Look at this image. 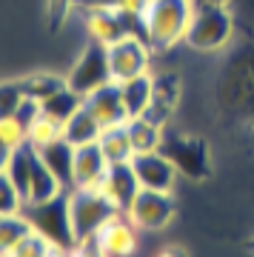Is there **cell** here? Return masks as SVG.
Instances as JSON below:
<instances>
[{
  "label": "cell",
  "mask_w": 254,
  "mask_h": 257,
  "mask_svg": "<svg viewBox=\"0 0 254 257\" xmlns=\"http://www.w3.org/2000/svg\"><path fill=\"white\" fill-rule=\"evenodd\" d=\"M231 32H234V18L228 6L197 0L183 43H189L194 52H217L231 40Z\"/></svg>",
  "instance_id": "3"
},
{
  "label": "cell",
  "mask_w": 254,
  "mask_h": 257,
  "mask_svg": "<svg viewBox=\"0 0 254 257\" xmlns=\"http://www.w3.org/2000/svg\"><path fill=\"white\" fill-rule=\"evenodd\" d=\"M140 189L143 186L137 180V172H135V166H132V160L129 163H111L106 177H103V183H100V192L106 194L114 203V209L123 211V214H129L135 197L140 194Z\"/></svg>",
  "instance_id": "10"
},
{
  "label": "cell",
  "mask_w": 254,
  "mask_h": 257,
  "mask_svg": "<svg viewBox=\"0 0 254 257\" xmlns=\"http://www.w3.org/2000/svg\"><path fill=\"white\" fill-rule=\"evenodd\" d=\"M12 152H15V149H12L9 143H3V140H0V172H6V166H9Z\"/></svg>",
  "instance_id": "34"
},
{
  "label": "cell",
  "mask_w": 254,
  "mask_h": 257,
  "mask_svg": "<svg viewBox=\"0 0 254 257\" xmlns=\"http://www.w3.org/2000/svg\"><path fill=\"white\" fill-rule=\"evenodd\" d=\"M52 257H74V251H63V248H55Z\"/></svg>",
  "instance_id": "36"
},
{
  "label": "cell",
  "mask_w": 254,
  "mask_h": 257,
  "mask_svg": "<svg viewBox=\"0 0 254 257\" xmlns=\"http://www.w3.org/2000/svg\"><path fill=\"white\" fill-rule=\"evenodd\" d=\"M74 257H106V254H103L94 243H83V246L74 248Z\"/></svg>",
  "instance_id": "33"
},
{
  "label": "cell",
  "mask_w": 254,
  "mask_h": 257,
  "mask_svg": "<svg viewBox=\"0 0 254 257\" xmlns=\"http://www.w3.org/2000/svg\"><path fill=\"white\" fill-rule=\"evenodd\" d=\"M177 97H180V80L174 74H157L155 77V97H152V106L143 117H149L157 126H166V120L172 117L174 106H177Z\"/></svg>",
  "instance_id": "15"
},
{
  "label": "cell",
  "mask_w": 254,
  "mask_h": 257,
  "mask_svg": "<svg viewBox=\"0 0 254 257\" xmlns=\"http://www.w3.org/2000/svg\"><path fill=\"white\" fill-rule=\"evenodd\" d=\"M26 92L20 80H3L0 83V117H15V111L23 106Z\"/></svg>",
  "instance_id": "26"
},
{
  "label": "cell",
  "mask_w": 254,
  "mask_h": 257,
  "mask_svg": "<svg viewBox=\"0 0 254 257\" xmlns=\"http://www.w3.org/2000/svg\"><path fill=\"white\" fill-rule=\"evenodd\" d=\"M155 257H189V254H186L180 246H166L163 251H157Z\"/></svg>",
  "instance_id": "35"
},
{
  "label": "cell",
  "mask_w": 254,
  "mask_h": 257,
  "mask_svg": "<svg viewBox=\"0 0 254 257\" xmlns=\"http://www.w3.org/2000/svg\"><path fill=\"white\" fill-rule=\"evenodd\" d=\"M69 214H72L77 243L83 246L97 237V231L117 214V209L100 189H72L69 192Z\"/></svg>",
  "instance_id": "4"
},
{
  "label": "cell",
  "mask_w": 254,
  "mask_h": 257,
  "mask_svg": "<svg viewBox=\"0 0 254 257\" xmlns=\"http://www.w3.org/2000/svg\"><path fill=\"white\" fill-rule=\"evenodd\" d=\"M149 63H152V49L143 37L132 35L109 46V69L114 83H126L132 77L149 74Z\"/></svg>",
  "instance_id": "7"
},
{
  "label": "cell",
  "mask_w": 254,
  "mask_h": 257,
  "mask_svg": "<svg viewBox=\"0 0 254 257\" xmlns=\"http://www.w3.org/2000/svg\"><path fill=\"white\" fill-rule=\"evenodd\" d=\"M20 214L29 220L32 231L46 237L55 248L74 251L80 246L77 234H74V226H72V214H69V192H60L57 197L43 200V203H23Z\"/></svg>",
  "instance_id": "2"
},
{
  "label": "cell",
  "mask_w": 254,
  "mask_h": 257,
  "mask_svg": "<svg viewBox=\"0 0 254 257\" xmlns=\"http://www.w3.org/2000/svg\"><path fill=\"white\" fill-rule=\"evenodd\" d=\"M174 214H177V206H174L172 192H155V189H140L129 209V217L135 220L137 229L149 231L166 229L174 220Z\"/></svg>",
  "instance_id": "8"
},
{
  "label": "cell",
  "mask_w": 254,
  "mask_h": 257,
  "mask_svg": "<svg viewBox=\"0 0 254 257\" xmlns=\"http://www.w3.org/2000/svg\"><path fill=\"white\" fill-rule=\"evenodd\" d=\"M63 128L66 126L60 120L49 117V114H40V117L35 120V126L29 128V143L35 149H40V146H46V143H52V140L63 138Z\"/></svg>",
  "instance_id": "25"
},
{
  "label": "cell",
  "mask_w": 254,
  "mask_h": 257,
  "mask_svg": "<svg viewBox=\"0 0 254 257\" xmlns=\"http://www.w3.org/2000/svg\"><path fill=\"white\" fill-rule=\"evenodd\" d=\"M66 83L74 92H80L83 97H89L91 92L103 89L106 83H111V69H109V49L100 43H89L80 52V57L74 60L72 72L66 74Z\"/></svg>",
  "instance_id": "6"
},
{
  "label": "cell",
  "mask_w": 254,
  "mask_h": 257,
  "mask_svg": "<svg viewBox=\"0 0 254 257\" xmlns=\"http://www.w3.org/2000/svg\"><path fill=\"white\" fill-rule=\"evenodd\" d=\"M135 229H137L135 220H132L129 214H123V211H117V214L97 231V237L91 240V243H94L106 257H129L137 246Z\"/></svg>",
  "instance_id": "11"
},
{
  "label": "cell",
  "mask_w": 254,
  "mask_h": 257,
  "mask_svg": "<svg viewBox=\"0 0 254 257\" xmlns=\"http://www.w3.org/2000/svg\"><path fill=\"white\" fill-rule=\"evenodd\" d=\"M120 94H123L129 117H143L149 111V106H152V97H155V77L152 74H140V77L120 83Z\"/></svg>",
  "instance_id": "16"
},
{
  "label": "cell",
  "mask_w": 254,
  "mask_h": 257,
  "mask_svg": "<svg viewBox=\"0 0 254 257\" xmlns=\"http://www.w3.org/2000/svg\"><path fill=\"white\" fill-rule=\"evenodd\" d=\"M106 172H109V160L100 143L74 146V189H100Z\"/></svg>",
  "instance_id": "12"
},
{
  "label": "cell",
  "mask_w": 254,
  "mask_h": 257,
  "mask_svg": "<svg viewBox=\"0 0 254 257\" xmlns=\"http://www.w3.org/2000/svg\"><path fill=\"white\" fill-rule=\"evenodd\" d=\"M132 166L137 172V180L143 189H155V192H172L177 183V166L163 155V152H146V155H135Z\"/></svg>",
  "instance_id": "9"
},
{
  "label": "cell",
  "mask_w": 254,
  "mask_h": 257,
  "mask_svg": "<svg viewBox=\"0 0 254 257\" xmlns=\"http://www.w3.org/2000/svg\"><path fill=\"white\" fill-rule=\"evenodd\" d=\"M197 0H149L143 12L146 43L152 52H166L186 37Z\"/></svg>",
  "instance_id": "1"
},
{
  "label": "cell",
  "mask_w": 254,
  "mask_h": 257,
  "mask_svg": "<svg viewBox=\"0 0 254 257\" xmlns=\"http://www.w3.org/2000/svg\"><path fill=\"white\" fill-rule=\"evenodd\" d=\"M0 140L9 143L12 149H18L20 143H26V128L20 126L15 117H0Z\"/></svg>",
  "instance_id": "29"
},
{
  "label": "cell",
  "mask_w": 254,
  "mask_h": 257,
  "mask_svg": "<svg viewBox=\"0 0 254 257\" xmlns=\"http://www.w3.org/2000/svg\"><path fill=\"white\" fill-rule=\"evenodd\" d=\"M40 114H43V106H40L37 100H32V97H26V100H23V106L15 111V120L26 128V138H29V128L35 126V120L40 117Z\"/></svg>",
  "instance_id": "30"
},
{
  "label": "cell",
  "mask_w": 254,
  "mask_h": 257,
  "mask_svg": "<svg viewBox=\"0 0 254 257\" xmlns=\"http://www.w3.org/2000/svg\"><path fill=\"white\" fill-rule=\"evenodd\" d=\"M203 3H220V6H228L231 0H203Z\"/></svg>",
  "instance_id": "37"
},
{
  "label": "cell",
  "mask_w": 254,
  "mask_h": 257,
  "mask_svg": "<svg viewBox=\"0 0 254 257\" xmlns=\"http://www.w3.org/2000/svg\"><path fill=\"white\" fill-rule=\"evenodd\" d=\"M126 128H129V138H132L135 155L160 152V143H163V126L152 123L149 117H129Z\"/></svg>",
  "instance_id": "18"
},
{
  "label": "cell",
  "mask_w": 254,
  "mask_h": 257,
  "mask_svg": "<svg viewBox=\"0 0 254 257\" xmlns=\"http://www.w3.org/2000/svg\"><path fill=\"white\" fill-rule=\"evenodd\" d=\"M20 86H23L26 97L43 103L46 97H52V94L60 92L63 86H69V83H66V77H57V74H32V77H23Z\"/></svg>",
  "instance_id": "24"
},
{
  "label": "cell",
  "mask_w": 254,
  "mask_h": 257,
  "mask_svg": "<svg viewBox=\"0 0 254 257\" xmlns=\"http://www.w3.org/2000/svg\"><path fill=\"white\" fill-rule=\"evenodd\" d=\"M100 149H103V155L106 160L111 163H129L132 157H135V149H132V138H129V128L126 123L123 126H109L103 128V135H100Z\"/></svg>",
  "instance_id": "20"
},
{
  "label": "cell",
  "mask_w": 254,
  "mask_h": 257,
  "mask_svg": "<svg viewBox=\"0 0 254 257\" xmlns=\"http://www.w3.org/2000/svg\"><path fill=\"white\" fill-rule=\"evenodd\" d=\"M23 194L18 192V186L12 183V177L6 172H0V217L6 214H20L23 211Z\"/></svg>",
  "instance_id": "27"
},
{
  "label": "cell",
  "mask_w": 254,
  "mask_h": 257,
  "mask_svg": "<svg viewBox=\"0 0 254 257\" xmlns=\"http://www.w3.org/2000/svg\"><path fill=\"white\" fill-rule=\"evenodd\" d=\"M86 109L94 114V117L103 123V128L109 126H123L129 120V111H126V103H123V94H120V83H106L103 89L91 92L86 97Z\"/></svg>",
  "instance_id": "13"
},
{
  "label": "cell",
  "mask_w": 254,
  "mask_h": 257,
  "mask_svg": "<svg viewBox=\"0 0 254 257\" xmlns=\"http://www.w3.org/2000/svg\"><path fill=\"white\" fill-rule=\"evenodd\" d=\"M74 9H123V0H74Z\"/></svg>",
  "instance_id": "31"
},
{
  "label": "cell",
  "mask_w": 254,
  "mask_h": 257,
  "mask_svg": "<svg viewBox=\"0 0 254 257\" xmlns=\"http://www.w3.org/2000/svg\"><path fill=\"white\" fill-rule=\"evenodd\" d=\"M52 251H55V246L49 240L40 237L37 231H29L26 237L15 246V251L9 257H52Z\"/></svg>",
  "instance_id": "28"
},
{
  "label": "cell",
  "mask_w": 254,
  "mask_h": 257,
  "mask_svg": "<svg viewBox=\"0 0 254 257\" xmlns=\"http://www.w3.org/2000/svg\"><path fill=\"white\" fill-rule=\"evenodd\" d=\"M60 192H66L60 180L52 175V169L40 160V155L35 157V169H32V186H29V197L26 203H43V200H52L57 197Z\"/></svg>",
  "instance_id": "22"
},
{
  "label": "cell",
  "mask_w": 254,
  "mask_h": 257,
  "mask_svg": "<svg viewBox=\"0 0 254 257\" xmlns=\"http://www.w3.org/2000/svg\"><path fill=\"white\" fill-rule=\"evenodd\" d=\"M37 155L52 169V175L60 180V186H63L66 192H72L74 189V146L72 143L66 138H57V140L37 149Z\"/></svg>",
  "instance_id": "14"
},
{
  "label": "cell",
  "mask_w": 254,
  "mask_h": 257,
  "mask_svg": "<svg viewBox=\"0 0 254 257\" xmlns=\"http://www.w3.org/2000/svg\"><path fill=\"white\" fill-rule=\"evenodd\" d=\"M100 135H103V123H100L94 114H91L86 106H83L72 120H66L63 138L72 143V146H86V143H97Z\"/></svg>",
  "instance_id": "19"
},
{
  "label": "cell",
  "mask_w": 254,
  "mask_h": 257,
  "mask_svg": "<svg viewBox=\"0 0 254 257\" xmlns=\"http://www.w3.org/2000/svg\"><path fill=\"white\" fill-rule=\"evenodd\" d=\"M72 6H74V0H52V18H55V23L63 18Z\"/></svg>",
  "instance_id": "32"
},
{
  "label": "cell",
  "mask_w": 254,
  "mask_h": 257,
  "mask_svg": "<svg viewBox=\"0 0 254 257\" xmlns=\"http://www.w3.org/2000/svg\"><path fill=\"white\" fill-rule=\"evenodd\" d=\"M40 106H43V114L60 120V123L66 126V120H72L74 114L86 106V97H83L80 92H74L72 86H63L60 92H55L52 97H46Z\"/></svg>",
  "instance_id": "21"
},
{
  "label": "cell",
  "mask_w": 254,
  "mask_h": 257,
  "mask_svg": "<svg viewBox=\"0 0 254 257\" xmlns=\"http://www.w3.org/2000/svg\"><path fill=\"white\" fill-rule=\"evenodd\" d=\"M35 157L37 149L32 143H20L9 157V166H6V175L12 177V183L18 186V192L23 194V200L29 197V186H32V169H35Z\"/></svg>",
  "instance_id": "17"
},
{
  "label": "cell",
  "mask_w": 254,
  "mask_h": 257,
  "mask_svg": "<svg viewBox=\"0 0 254 257\" xmlns=\"http://www.w3.org/2000/svg\"><path fill=\"white\" fill-rule=\"evenodd\" d=\"M163 152L183 177L189 180H206L211 175V157H209V143L203 138H191V135H163L160 143Z\"/></svg>",
  "instance_id": "5"
},
{
  "label": "cell",
  "mask_w": 254,
  "mask_h": 257,
  "mask_svg": "<svg viewBox=\"0 0 254 257\" xmlns=\"http://www.w3.org/2000/svg\"><path fill=\"white\" fill-rule=\"evenodd\" d=\"M32 226L23 214H6L0 217V257H9L20 240L26 237Z\"/></svg>",
  "instance_id": "23"
}]
</instances>
